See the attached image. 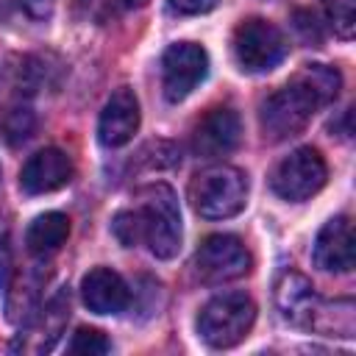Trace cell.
Wrapping results in <instances>:
<instances>
[{
  "label": "cell",
  "mask_w": 356,
  "mask_h": 356,
  "mask_svg": "<svg viewBox=\"0 0 356 356\" xmlns=\"http://www.w3.org/2000/svg\"><path fill=\"white\" fill-rule=\"evenodd\" d=\"M134 206L142 220V242L156 259H172L181 250V209L172 186L156 181L139 189Z\"/></svg>",
  "instance_id": "cell-1"
},
{
  "label": "cell",
  "mask_w": 356,
  "mask_h": 356,
  "mask_svg": "<svg viewBox=\"0 0 356 356\" xmlns=\"http://www.w3.org/2000/svg\"><path fill=\"white\" fill-rule=\"evenodd\" d=\"M192 209L206 220H228L248 203V175L231 164H211L189 184Z\"/></svg>",
  "instance_id": "cell-2"
},
{
  "label": "cell",
  "mask_w": 356,
  "mask_h": 356,
  "mask_svg": "<svg viewBox=\"0 0 356 356\" xmlns=\"http://www.w3.org/2000/svg\"><path fill=\"white\" fill-rule=\"evenodd\" d=\"M323 103L320 97L295 75L286 86L275 89L259 108V125L264 139L270 142H284L298 136L309 120L314 117V111H320Z\"/></svg>",
  "instance_id": "cell-3"
},
{
  "label": "cell",
  "mask_w": 356,
  "mask_h": 356,
  "mask_svg": "<svg viewBox=\"0 0 356 356\" xmlns=\"http://www.w3.org/2000/svg\"><path fill=\"white\" fill-rule=\"evenodd\" d=\"M256 323V303L245 292L214 295L197 314V334L211 348L239 345Z\"/></svg>",
  "instance_id": "cell-4"
},
{
  "label": "cell",
  "mask_w": 356,
  "mask_h": 356,
  "mask_svg": "<svg viewBox=\"0 0 356 356\" xmlns=\"http://www.w3.org/2000/svg\"><path fill=\"white\" fill-rule=\"evenodd\" d=\"M231 47L239 70L245 72H270L289 53V42L281 33V28H275L270 19L261 17L242 19L234 31Z\"/></svg>",
  "instance_id": "cell-5"
},
{
  "label": "cell",
  "mask_w": 356,
  "mask_h": 356,
  "mask_svg": "<svg viewBox=\"0 0 356 356\" xmlns=\"http://www.w3.org/2000/svg\"><path fill=\"white\" fill-rule=\"evenodd\" d=\"M328 167L320 150L314 147H295L289 156H284L273 170V192L289 203L309 200L325 186Z\"/></svg>",
  "instance_id": "cell-6"
},
{
  "label": "cell",
  "mask_w": 356,
  "mask_h": 356,
  "mask_svg": "<svg viewBox=\"0 0 356 356\" xmlns=\"http://www.w3.org/2000/svg\"><path fill=\"white\" fill-rule=\"evenodd\" d=\"M253 267L250 250L234 234H211L195 253V273L203 284H228L248 275Z\"/></svg>",
  "instance_id": "cell-7"
},
{
  "label": "cell",
  "mask_w": 356,
  "mask_h": 356,
  "mask_svg": "<svg viewBox=\"0 0 356 356\" xmlns=\"http://www.w3.org/2000/svg\"><path fill=\"white\" fill-rule=\"evenodd\" d=\"M209 75V53L195 42H175L161 56V89L170 103H181Z\"/></svg>",
  "instance_id": "cell-8"
},
{
  "label": "cell",
  "mask_w": 356,
  "mask_h": 356,
  "mask_svg": "<svg viewBox=\"0 0 356 356\" xmlns=\"http://www.w3.org/2000/svg\"><path fill=\"white\" fill-rule=\"evenodd\" d=\"M242 139V120L234 108L228 106H217V108H209L200 122L195 125L192 131V150L197 159H206V161H214V159H222L228 153L236 150Z\"/></svg>",
  "instance_id": "cell-9"
},
{
  "label": "cell",
  "mask_w": 356,
  "mask_h": 356,
  "mask_svg": "<svg viewBox=\"0 0 356 356\" xmlns=\"http://www.w3.org/2000/svg\"><path fill=\"white\" fill-rule=\"evenodd\" d=\"M72 178V159L58 147L36 150L19 170V186L25 195H47L67 186Z\"/></svg>",
  "instance_id": "cell-10"
},
{
  "label": "cell",
  "mask_w": 356,
  "mask_h": 356,
  "mask_svg": "<svg viewBox=\"0 0 356 356\" xmlns=\"http://www.w3.org/2000/svg\"><path fill=\"white\" fill-rule=\"evenodd\" d=\"M139 120H142V114H139V100H136V95H134L128 86H122V89H117V92L106 100V106H103V111H100V120H97V139H100L106 147H122V145H128V142L134 139V134L139 131Z\"/></svg>",
  "instance_id": "cell-11"
},
{
  "label": "cell",
  "mask_w": 356,
  "mask_h": 356,
  "mask_svg": "<svg viewBox=\"0 0 356 356\" xmlns=\"http://www.w3.org/2000/svg\"><path fill=\"white\" fill-rule=\"evenodd\" d=\"M312 256H314V264L325 273H350L353 270V225L345 214L331 217L317 231Z\"/></svg>",
  "instance_id": "cell-12"
},
{
  "label": "cell",
  "mask_w": 356,
  "mask_h": 356,
  "mask_svg": "<svg viewBox=\"0 0 356 356\" xmlns=\"http://www.w3.org/2000/svg\"><path fill=\"white\" fill-rule=\"evenodd\" d=\"M81 298L95 314H120L131 306V289L125 278L111 267H95L81 281Z\"/></svg>",
  "instance_id": "cell-13"
},
{
  "label": "cell",
  "mask_w": 356,
  "mask_h": 356,
  "mask_svg": "<svg viewBox=\"0 0 356 356\" xmlns=\"http://www.w3.org/2000/svg\"><path fill=\"white\" fill-rule=\"evenodd\" d=\"M275 306L281 312L284 320H289L292 325H303L312 328L314 312L320 306V298L312 286V281L298 273V270H284L275 281Z\"/></svg>",
  "instance_id": "cell-14"
},
{
  "label": "cell",
  "mask_w": 356,
  "mask_h": 356,
  "mask_svg": "<svg viewBox=\"0 0 356 356\" xmlns=\"http://www.w3.org/2000/svg\"><path fill=\"white\" fill-rule=\"evenodd\" d=\"M67 236H70V217L61 211H44L28 225L25 248L33 256H50L67 242Z\"/></svg>",
  "instance_id": "cell-15"
},
{
  "label": "cell",
  "mask_w": 356,
  "mask_h": 356,
  "mask_svg": "<svg viewBox=\"0 0 356 356\" xmlns=\"http://www.w3.org/2000/svg\"><path fill=\"white\" fill-rule=\"evenodd\" d=\"M314 331L323 334H337V337H353V300H320L314 320H312Z\"/></svg>",
  "instance_id": "cell-16"
},
{
  "label": "cell",
  "mask_w": 356,
  "mask_h": 356,
  "mask_svg": "<svg viewBox=\"0 0 356 356\" xmlns=\"http://www.w3.org/2000/svg\"><path fill=\"white\" fill-rule=\"evenodd\" d=\"M295 75L320 97L323 106L334 103L337 95H339V89H342V75H339V70H334V67H328V64H306V67H303L300 72H295Z\"/></svg>",
  "instance_id": "cell-17"
},
{
  "label": "cell",
  "mask_w": 356,
  "mask_h": 356,
  "mask_svg": "<svg viewBox=\"0 0 356 356\" xmlns=\"http://www.w3.org/2000/svg\"><path fill=\"white\" fill-rule=\"evenodd\" d=\"M33 128H36V117H33V111L28 106L17 103V106L3 108V114H0V136L8 145H19V142L31 139Z\"/></svg>",
  "instance_id": "cell-18"
},
{
  "label": "cell",
  "mask_w": 356,
  "mask_h": 356,
  "mask_svg": "<svg viewBox=\"0 0 356 356\" xmlns=\"http://www.w3.org/2000/svg\"><path fill=\"white\" fill-rule=\"evenodd\" d=\"M325 22L339 39H353L356 33V0H323Z\"/></svg>",
  "instance_id": "cell-19"
},
{
  "label": "cell",
  "mask_w": 356,
  "mask_h": 356,
  "mask_svg": "<svg viewBox=\"0 0 356 356\" xmlns=\"http://www.w3.org/2000/svg\"><path fill=\"white\" fill-rule=\"evenodd\" d=\"M67 350H70L72 356H103V353L111 350V342H108V337H106L103 331L83 325V328H78V331L72 334Z\"/></svg>",
  "instance_id": "cell-20"
},
{
  "label": "cell",
  "mask_w": 356,
  "mask_h": 356,
  "mask_svg": "<svg viewBox=\"0 0 356 356\" xmlns=\"http://www.w3.org/2000/svg\"><path fill=\"white\" fill-rule=\"evenodd\" d=\"M111 234H114V236L120 239V245H125V248L142 245V220H139L136 209L117 211L114 220H111Z\"/></svg>",
  "instance_id": "cell-21"
},
{
  "label": "cell",
  "mask_w": 356,
  "mask_h": 356,
  "mask_svg": "<svg viewBox=\"0 0 356 356\" xmlns=\"http://www.w3.org/2000/svg\"><path fill=\"white\" fill-rule=\"evenodd\" d=\"M295 31L300 33V39L306 42V44H320L323 42V31H320V25H317V17L312 14V11H295Z\"/></svg>",
  "instance_id": "cell-22"
},
{
  "label": "cell",
  "mask_w": 356,
  "mask_h": 356,
  "mask_svg": "<svg viewBox=\"0 0 356 356\" xmlns=\"http://www.w3.org/2000/svg\"><path fill=\"white\" fill-rule=\"evenodd\" d=\"M167 3H170V8L178 11V14H206V11H211L220 0H167Z\"/></svg>",
  "instance_id": "cell-23"
},
{
  "label": "cell",
  "mask_w": 356,
  "mask_h": 356,
  "mask_svg": "<svg viewBox=\"0 0 356 356\" xmlns=\"http://www.w3.org/2000/svg\"><path fill=\"white\" fill-rule=\"evenodd\" d=\"M53 3L56 0H17V6H22L25 14L33 19H47L53 14Z\"/></svg>",
  "instance_id": "cell-24"
},
{
  "label": "cell",
  "mask_w": 356,
  "mask_h": 356,
  "mask_svg": "<svg viewBox=\"0 0 356 356\" xmlns=\"http://www.w3.org/2000/svg\"><path fill=\"white\" fill-rule=\"evenodd\" d=\"M17 6V0H0V17H8V11Z\"/></svg>",
  "instance_id": "cell-25"
},
{
  "label": "cell",
  "mask_w": 356,
  "mask_h": 356,
  "mask_svg": "<svg viewBox=\"0 0 356 356\" xmlns=\"http://www.w3.org/2000/svg\"><path fill=\"white\" fill-rule=\"evenodd\" d=\"M122 3H125V6H131V8H139V6H145L147 0H122Z\"/></svg>",
  "instance_id": "cell-26"
}]
</instances>
